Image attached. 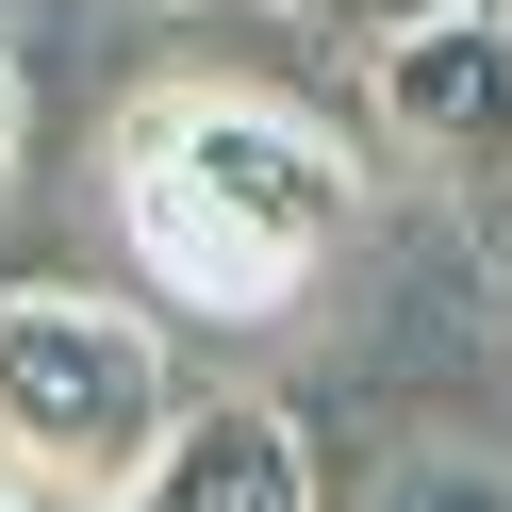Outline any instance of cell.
<instances>
[{"instance_id": "3957f363", "label": "cell", "mask_w": 512, "mask_h": 512, "mask_svg": "<svg viewBox=\"0 0 512 512\" xmlns=\"http://www.w3.org/2000/svg\"><path fill=\"white\" fill-rule=\"evenodd\" d=\"M364 100L380 133L413 149L430 182L512 215V0H463V17H413V34L364 50Z\"/></svg>"}, {"instance_id": "8992f818", "label": "cell", "mask_w": 512, "mask_h": 512, "mask_svg": "<svg viewBox=\"0 0 512 512\" xmlns=\"http://www.w3.org/2000/svg\"><path fill=\"white\" fill-rule=\"evenodd\" d=\"M298 17H331V34L380 50V34H413V17H463V0H298Z\"/></svg>"}, {"instance_id": "6da1fadb", "label": "cell", "mask_w": 512, "mask_h": 512, "mask_svg": "<svg viewBox=\"0 0 512 512\" xmlns=\"http://www.w3.org/2000/svg\"><path fill=\"white\" fill-rule=\"evenodd\" d=\"M100 199H116L133 281L166 314H215V331H281L331 281V248L364 232V166L331 149V116H298L281 83H232V67L116 100Z\"/></svg>"}, {"instance_id": "ba28073f", "label": "cell", "mask_w": 512, "mask_h": 512, "mask_svg": "<svg viewBox=\"0 0 512 512\" xmlns=\"http://www.w3.org/2000/svg\"><path fill=\"white\" fill-rule=\"evenodd\" d=\"M496 281H512V215H496Z\"/></svg>"}, {"instance_id": "9c48e42d", "label": "cell", "mask_w": 512, "mask_h": 512, "mask_svg": "<svg viewBox=\"0 0 512 512\" xmlns=\"http://www.w3.org/2000/svg\"><path fill=\"white\" fill-rule=\"evenodd\" d=\"M0 512H17V496H0Z\"/></svg>"}, {"instance_id": "5b68a950", "label": "cell", "mask_w": 512, "mask_h": 512, "mask_svg": "<svg viewBox=\"0 0 512 512\" xmlns=\"http://www.w3.org/2000/svg\"><path fill=\"white\" fill-rule=\"evenodd\" d=\"M364 512H512V463H463V446H413Z\"/></svg>"}, {"instance_id": "52a82bcc", "label": "cell", "mask_w": 512, "mask_h": 512, "mask_svg": "<svg viewBox=\"0 0 512 512\" xmlns=\"http://www.w3.org/2000/svg\"><path fill=\"white\" fill-rule=\"evenodd\" d=\"M17 149H34V67L0 50V199H17Z\"/></svg>"}, {"instance_id": "277c9868", "label": "cell", "mask_w": 512, "mask_h": 512, "mask_svg": "<svg viewBox=\"0 0 512 512\" xmlns=\"http://www.w3.org/2000/svg\"><path fill=\"white\" fill-rule=\"evenodd\" d=\"M133 512H331V496H314L298 413H281V397H232V380H215V397L182 413V446L149 463V496H133Z\"/></svg>"}, {"instance_id": "7a4b0ae2", "label": "cell", "mask_w": 512, "mask_h": 512, "mask_svg": "<svg viewBox=\"0 0 512 512\" xmlns=\"http://www.w3.org/2000/svg\"><path fill=\"white\" fill-rule=\"evenodd\" d=\"M182 347L149 298L0 281V496L17 512H133L182 446Z\"/></svg>"}]
</instances>
